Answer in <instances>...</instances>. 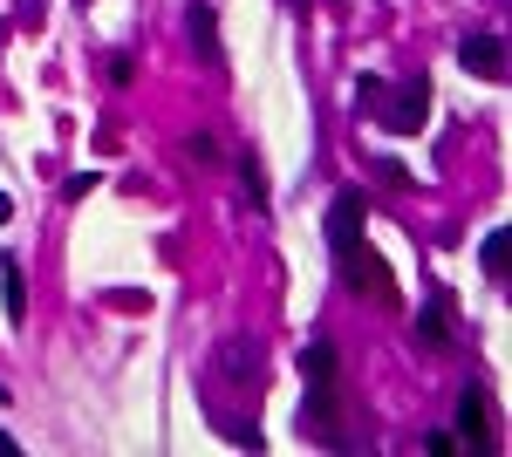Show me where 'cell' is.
I'll list each match as a JSON object with an SVG mask.
<instances>
[{"mask_svg": "<svg viewBox=\"0 0 512 457\" xmlns=\"http://www.w3.org/2000/svg\"><path fill=\"white\" fill-rule=\"evenodd\" d=\"M417 328H424V342H451V301L431 294V307H424V321H417Z\"/></svg>", "mask_w": 512, "mask_h": 457, "instance_id": "9c48e42d", "label": "cell"}, {"mask_svg": "<svg viewBox=\"0 0 512 457\" xmlns=\"http://www.w3.org/2000/svg\"><path fill=\"white\" fill-rule=\"evenodd\" d=\"M14 451H21V444H14V437H7V430H0V457H14Z\"/></svg>", "mask_w": 512, "mask_h": 457, "instance_id": "e0dca14e", "label": "cell"}, {"mask_svg": "<svg viewBox=\"0 0 512 457\" xmlns=\"http://www.w3.org/2000/svg\"><path fill=\"white\" fill-rule=\"evenodd\" d=\"M185 35H192V48H198V62H205V69H219V62H226V48H219V14H212L205 0H192Z\"/></svg>", "mask_w": 512, "mask_h": 457, "instance_id": "52a82bcc", "label": "cell"}, {"mask_svg": "<svg viewBox=\"0 0 512 457\" xmlns=\"http://www.w3.org/2000/svg\"><path fill=\"white\" fill-rule=\"evenodd\" d=\"M383 89H390L383 76H362V82H355V110H362V116H376V103H383Z\"/></svg>", "mask_w": 512, "mask_h": 457, "instance_id": "7c38bea8", "label": "cell"}, {"mask_svg": "<svg viewBox=\"0 0 512 457\" xmlns=\"http://www.w3.org/2000/svg\"><path fill=\"white\" fill-rule=\"evenodd\" d=\"M458 62H465L478 82H506V41L499 35H472L465 48H458Z\"/></svg>", "mask_w": 512, "mask_h": 457, "instance_id": "5b68a950", "label": "cell"}, {"mask_svg": "<svg viewBox=\"0 0 512 457\" xmlns=\"http://www.w3.org/2000/svg\"><path fill=\"white\" fill-rule=\"evenodd\" d=\"M478 260H485V273H492V280H506V232H485Z\"/></svg>", "mask_w": 512, "mask_h": 457, "instance_id": "30bf717a", "label": "cell"}, {"mask_svg": "<svg viewBox=\"0 0 512 457\" xmlns=\"http://www.w3.org/2000/svg\"><path fill=\"white\" fill-rule=\"evenodd\" d=\"M185 157H192V164H219V144L198 130V137H185Z\"/></svg>", "mask_w": 512, "mask_h": 457, "instance_id": "4fadbf2b", "label": "cell"}, {"mask_svg": "<svg viewBox=\"0 0 512 457\" xmlns=\"http://www.w3.org/2000/svg\"><path fill=\"white\" fill-rule=\"evenodd\" d=\"M362 219H369L362 191H335V205H328V253H335V280H342L349 294H362V301H376V307H403L396 273L383 267V253L362 239Z\"/></svg>", "mask_w": 512, "mask_h": 457, "instance_id": "6da1fadb", "label": "cell"}, {"mask_svg": "<svg viewBox=\"0 0 512 457\" xmlns=\"http://www.w3.org/2000/svg\"><path fill=\"white\" fill-rule=\"evenodd\" d=\"M82 7H89V0H82Z\"/></svg>", "mask_w": 512, "mask_h": 457, "instance_id": "ac0fdd59", "label": "cell"}, {"mask_svg": "<svg viewBox=\"0 0 512 457\" xmlns=\"http://www.w3.org/2000/svg\"><path fill=\"white\" fill-rule=\"evenodd\" d=\"M239 185L253 191V205H260V198H267V171H260V157H253V151L239 157Z\"/></svg>", "mask_w": 512, "mask_h": 457, "instance_id": "8fae6325", "label": "cell"}, {"mask_svg": "<svg viewBox=\"0 0 512 457\" xmlns=\"http://www.w3.org/2000/svg\"><path fill=\"white\" fill-rule=\"evenodd\" d=\"M0 307H7L14 328L28 321V267H21V260H0Z\"/></svg>", "mask_w": 512, "mask_h": 457, "instance_id": "ba28073f", "label": "cell"}, {"mask_svg": "<svg viewBox=\"0 0 512 457\" xmlns=\"http://www.w3.org/2000/svg\"><path fill=\"white\" fill-rule=\"evenodd\" d=\"M376 123L396 130V137H410V130H424L431 123V82H403V89H383V103H376Z\"/></svg>", "mask_w": 512, "mask_h": 457, "instance_id": "3957f363", "label": "cell"}, {"mask_svg": "<svg viewBox=\"0 0 512 457\" xmlns=\"http://www.w3.org/2000/svg\"><path fill=\"white\" fill-rule=\"evenodd\" d=\"M219 376H226V389H260V342L253 335H226L219 342Z\"/></svg>", "mask_w": 512, "mask_h": 457, "instance_id": "277c9868", "label": "cell"}, {"mask_svg": "<svg viewBox=\"0 0 512 457\" xmlns=\"http://www.w3.org/2000/svg\"><path fill=\"white\" fill-rule=\"evenodd\" d=\"M301 382H308V423L335 437L342 430V355H335V342L301 348Z\"/></svg>", "mask_w": 512, "mask_h": 457, "instance_id": "7a4b0ae2", "label": "cell"}, {"mask_svg": "<svg viewBox=\"0 0 512 457\" xmlns=\"http://www.w3.org/2000/svg\"><path fill=\"white\" fill-rule=\"evenodd\" d=\"M458 430H465V444H478V451H492V396L485 389H465L458 396Z\"/></svg>", "mask_w": 512, "mask_h": 457, "instance_id": "8992f818", "label": "cell"}, {"mask_svg": "<svg viewBox=\"0 0 512 457\" xmlns=\"http://www.w3.org/2000/svg\"><path fill=\"white\" fill-rule=\"evenodd\" d=\"M376 178H383V185H410V171H403L396 157H376Z\"/></svg>", "mask_w": 512, "mask_h": 457, "instance_id": "5bb4252c", "label": "cell"}, {"mask_svg": "<svg viewBox=\"0 0 512 457\" xmlns=\"http://www.w3.org/2000/svg\"><path fill=\"white\" fill-rule=\"evenodd\" d=\"M7 219H14V198H7V191H0V226H7Z\"/></svg>", "mask_w": 512, "mask_h": 457, "instance_id": "2e32d148", "label": "cell"}, {"mask_svg": "<svg viewBox=\"0 0 512 457\" xmlns=\"http://www.w3.org/2000/svg\"><path fill=\"white\" fill-rule=\"evenodd\" d=\"M62 191H69V198H89V191H96V171H76V178H69Z\"/></svg>", "mask_w": 512, "mask_h": 457, "instance_id": "9a60e30c", "label": "cell"}]
</instances>
